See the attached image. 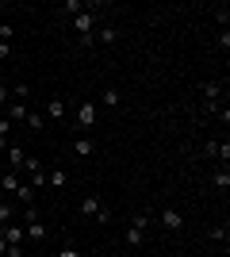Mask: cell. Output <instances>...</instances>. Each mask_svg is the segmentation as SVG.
I'll list each match as a JSON object with an SVG mask.
<instances>
[{"label": "cell", "instance_id": "12", "mask_svg": "<svg viewBox=\"0 0 230 257\" xmlns=\"http://www.w3.org/2000/svg\"><path fill=\"white\" fill-rule=\"evenodd\" d=\"M100 207H104V204H100V196H85V200H81V215H88V219H96Z\"/></svg>", "mask_w": 230, "mask_h": 257}, {"label": "cell", "instance_id": "27", "mask_svg": "<svg viewBox=\"0 0 230 257\" xmlns=\"http://www.w3.org/2000/svg\"><path fill=\"white\" fill-rule=\"evenodd\" d=\"M8 135H12V123H8L4 115H0V139H8Z\"/></svg>", "mask_w": 230, "mask_h": 257}, {"label": "cell", "instance_id": "19", "mask_svg": "<svg viewBox=\"0 0 230 257\" xmlns=\"http://www.w3.org/2000/svg\"><path fill=\"white\" fill-rule=\"evenodd\" d=\"M27 127H31V131H43L46 127V115H43V111H27Z\"/></svg>", "mask_w": 230, "mask_h": 257}, {"label": "cell", "instance_id": "3", "mask_svg": "<svg viewBox=\"0 0 230 257\" xmlns=\"http://www.w3.org/2000/svg\"><path fill=\"white\" fill-rule=\"evenodd\" d=\"M219 100H222V85L219 81H207V85H203V107H207V111H219Z\"/></svg>", "mask_w": 230, "mask_h": 257}, {"label": "cell", "instance_id": "11", "mask_svg": "<svg viewBox=\"0 0 230 257\" xmlns=\"http://www.w3.org/2000/svg\"><path fill=\"white\" fill-rule=\"evenodd\" d=\"M73 154L77 158H92V154H96V142L88 139V135H81V139L73 142Z\"/></svg>", "mask_w": 230, "mask_h": 257}, {"label": "cell", "instance_id": "25", "mask_svg": "<svg viewBox=\"0 0 230 257\" xmlns=\"http://www.w3.org/2000/svg\"><path fill=\"white\" fill-rule=\"evenodd\" d=\"M215 158H219V161H222V165H226V161H230V142H226V139H222V142H219V154H215Z\"/></svg>", "mask_w": 230, "mask_h": 257}, {"label": "cell", "instance_id": "26", "mask_svg": "<svg viewBox=\"0 0 230 257\" xmlns=\"http://www.w3.org/2000/svg\"><path fill=\"white\" fill-rule=\"evenodd\" d=\"M27 96H31V88H27V85H16V88H12V100H27Z\"/></svg>", "mask_w": 230, "mask_h": 257}, {"label": "cell", "instance_id": "22", "mask_svg": "<svg viewBox=\"0 0 230 257\" xmlns=\"http://www.w3.org/2000/svg\"><path fill=\"white\" fill-rule=\"evenodd\" d=\"M104 104H108V107H115V104H119V88H115V85H111V88H104Z\"/></svg>", "mask_w": 230, "mask_h": 257}, {"label": "cell", "instance_id": "7", "mask_svg": "<svg viewBox=\"0 0 230 257\" xmlns=\"http://www.w3.org/2000/svg\"><path fill=\"white\" fill-rule=\"evenodd\" d=\"M0 238H4V242H8V246H23V238H27V234H23V226H0Z\"/></svg>", "mask_w": 230, "mask_h": 257}, {"label": "cell", "instance_id": "17", "mask_svg": "<svg viewBox=\"0 0 230 257\" xmlns=\"http://www.w3.org/2000/svg\"><path fill=\"white\" fill-rule=\"evenodd\" d=\"M115 39H119V27H100V35H96V43H115Z\"/></svg>", "mask_w": 230, "mask_h": 257}, {"label": "cell", "instance_id": "32", "mask_svg": "<svg viewBox=\"0 0 230 257\" xmlns=\"http://www.w3.org/2000/svg\"><path fill=\"white\" fill-rule=\"evenodd\" d=\"M0 150H8V139H0Z\"/></svg>", "mask_w": 230, "mask_h": 257}, {"label": "cell", "instance_id": "13", "mask_svg": "<svg viewBox=\"0 0 230 257\" xmlns=\"http://www.w3.org/2000/svg\"><path fill=\"white\" fill-rule=\"evenodd\" d=\"M23 234L31 238V242H43V238H46V226H43V219H35V223H27V226H23Z\"/></svg>", "mask_w": 230, "mask_h": 257}, {"label": "cell", "instance_id": "1", "mask_svg": "<svg viewBox=\"0 0 230 257\" xmlns=\"http://www.w3.org/2000/svg\"><path fill=\"white\" fill-rule=\"evenodd\" d=\"M92 27H96V8H85L81 16H73V31L81 35V46H92V43H96Z\"/></svg>", "mask_w": 230, "mask_h": 257}, {"label": "cell", "instance_id": "30", "mask_svg": "<svg viewBox=\"0 0 230 257\" xmlns=\"http://www.w3.org/2000/svg\"><path fill=\"white\" fill-rule=\"evenodd\" d=\"M4 100H8V85H0V104H4Z\"/></svg>", "mask_w": 230, "mask_h": 257}, {"label": "cell", "instance_id": "20", "mask_svg": "<svg viewBox=\"0 0 230 257\" xmlns=\"http://www.w3.org/2000/svg\"><path fill=\"white\" fill-rule=\"evenodd\" d=\"M46 184H50V188H62V184H66V173H62V169H50V173H46Z\"/></svg>", "mask_w": 230, "mask_h": 257}, {"label": "cell", "instance_id": "2", "mask_svg": "<svg viewBox=\"0 0 230 257\" xmlns=\"http://www.w3.org/2000/svg\"><path fill=\"white\" fill-rule=\"evenodd\" d=\"M146 226H150V215H134V223L127 226V246H142L146 242Z\"/></svg>", "mask_w": 230, "mask_h": 257}, {"label": "cell", "instance_id": "18", "mask_svg": "<svg viewBox=\"0 0 230 257\" xmlns=\"http://www.w3.org/2000/svg\"><path fill=\"white\" fill-rule=\"evenodd\" d=\"M16 219V204L12 200H0V223H12Z\"/></svg>", "mask_w": 230, "mask_h": 257}, {"label": "cell", "instance_id": "15", "mask_svg": "<svg viewBox=\"0 0 230 257\" xmlns=\"http://www.w3.org/2000/svg\"><path fill=\"white\" fill-rule=\"evenodd\" d=\"M27 184H31L35 192H39V188H46V169H35V173H27Z\"/></svg>", "mask_w": 230, "mask_h": 257}, {"label": "cell", "instance_id": "5", "mask_svg": "<svg viewBox=\"0 0 230 257\" xmlns=\"http://www.w3.org/2000/svg\"><path fill=\"white\" fill-rule=\"evenodd\" d=\"M20 184H23V177H20V173L4 169V177H0V188H4V196H16V192H20Z\"/></svg>", "mask_w": 230, "mask_h": 257}, {"label": "cell", "instance_id": "4", "mask_svg": "<svg viewBox=\"0 0 230 257\" xmlns=\"http://www.w3.org/2000/svg\"><path fill=\"white\" fill-rule=\"evenodd\" d=\"M92 123H96V104L81 100V104H77V127H81V131H88Z\"/></svg>", "mask_w": 230, "mask_h": 257}, {"label": "cell", "instance_id": "31", "mask_svg": "<svg viewBox=\"0 0 230 257\" xmlns=\"http://www.w3.org/2000/svg\"><path fill=\"white\" fill-rule=\"evenodd\" d=\"M0 257H8V242L4 238H0Z\"/></svg>", "mask_w": 230, "mask_h": 257}, {"label": "cell", "instance_id": "16", "mask_svg": "<svg viewBox=\"0 0 230 257\" xmlns=\"http://www.w3.org/2000/svg\"><path fill=\"white\" fill-rule=\"evenodd\" d=\"M211 181H215V188H222V192H226V188H230V169H226V165H222V169H215V177H211Z\"/></svg>", "mask_w": 230, "mask_h": 257}, {"label": "cell", "instance_id": "33", "mask_svg": "<svg viewBox=\"0 0 230 257\" xmlns=\"http://www.w3.org/2000/svg\"><path fill=\"white\" fill-rule=\"evenodd\" d=\"M0 177H4V165H0Z\"/></svg>", "mask_w": 230, "mask_h": 257}, {"label": "cell", "instance_id": "28", "mask_svg": "<svg viewBox=\"0 0 230 257\" xmlns=\"http://www.w3.org/2000/svg\"><path fill=\"white\" fill-rule=\"evenodd\" d=\"M4 58H12V43H0V62Z\"/></svg>", "mask_w": 230, "mask_h": 257}, {"label": "cell", "instance_id": "8", "mask_svg": "<svg viewBox=\"0 0 230 257\" xmlns=\"http://www.w3.org/2000/svg\"><path fill=\"white\" fill-rule=\"evenodd\" d=\"M27 111H31V107L23 104V100H12L8 104V123H27Z\"/></svg>", "mask_w": 230, "mask_h": 257}, {"label": "cell", "instance_id": "24", "mask_svg": "<svg viewBox=\"0 0 230 257\" xmlns=\"http://www.w3.org/2000/svg\"><path fill=\"white\" fill-rule=\"evenodd\" d=\"M207 238H211V242H226V226H211Z\"/></svg>", "mask_w": 230, "mask_h": 257}, {"label": "cell", "instance_id": "14", "mask_svg": "<svg viewBox=\"0 0 230 257\" xmlns=\"http://www.w3.org/2000/svg\"><path fill=\"white\" fill-rule=\"evenodd\" d=\"M16 204H23V207H31V204H35V188H31L27 181L20 184V192H16Z\"/></svg>", "mask_w": 230, "mask_h": 257}, {"label": "cell", "instance_id": "10", "mask_svg": "<svg viewBox=\"0 0 230 257\" xmlns=\"http://www.w3.org/2000/svg\"><path fill=\"white\" fill-rule=\"evenodd\" d=\"M46 119H66V100H62V96L46 100Z\"/></svg>", "mask_w": 230, "mask_h": 257}, {"label": "cell", "instance_id": "6", "mask_svg": "<svg viewBox=\"0 0 230 257\" xmlns=\"http://www.w3.org/2000/svg\"><path fill=\"white\" fill-rule=\"evenodd\" d=\"M161 226L165 230H180V226H184V215L176 211V207H165L161 211Z\"/></svg>", "mask_w": 230, "mask_h": 257}, {"label": "cell", "instance_id": "9", "mask_svg": "<svg viewBox=\"0 0 230 257\" xmlns=\"http://www.w3.org/2000/svg\"><path fill=\"white\" fill-rule=\"evenodd\" d=\"M23 161H27V150H23V146H8V169H12V173H20V169H23Z\"/></svg>", "mask_w": 230, "mask_h": 257}, {"label": "cell", "instance_id": "29", "mask_svg": "<svg viewBox=\"0 0 230 257\" xmlns=\"http://www.w3.org/2000/svg\"><path fill=\"white\" fill-rule=\"evenodd\" d=\"M58 257H81V249H73V246H66V249H62V253H58Z\"/></svg>", "mask_w": 230, "mask_h": 257}, {"label": "cell", "instance_id": "21", "mask_svg": "<svg viewBox=\"0 0 230 257\" xmlns=\"http://www.w3.org/2000/svg\"><path fill=\"white\" fill-rule=\"evenodd\" d=\"M85 8H88L85 0H66V4H62V12H69V16H81Z\"/></svg>", "mask_w": 230, "mask_h": 257}, {"label": "cell", "instance_id": "23", "mask_svg": "<svg viewBox=\"0 0 230 257\" xmlns=\"http://www.w3.org/2000/svg\"><path fill=\"white\" fill-rule=\"evenodd\" d=\"M215 23H219L222 31H226V23H230V8H226V4H222V8L215 12Z\"/></svg>", "mask_w": 230, "mask_h": 257}]
</instances>
